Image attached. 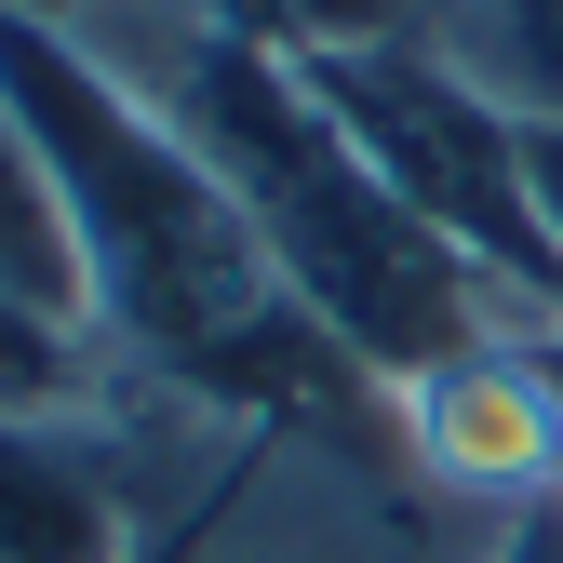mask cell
<instances>
[{"label":"cell","instance_id":"obj_5","mask_svg":"<svg viewBox=\"0 0 563 563\" xmlns=\"http://www.w3.org/2000/svg\"><path fill=\"white\" fill-rule=\"evenodd\" d=\"M201 27H229L255 54H296V67H335V54H389V41H470V0H188Z\"/></svg>","mask_w":563,"mask_h":563},{"label":"cell","instance_id":"obj_2","mask_svg":"<svg viewBox=\"0 0 563 563\" xmlns=\"http://www.w3.org/2000/svg\"><path fill=\"white\" fill-rule=\"evenodd\" d=\"M0 563H148V430L121 363L81 402H0Z\"/></svg>","mask_w":563,"mask_h":563},{"label":"cell","instance_id":"obj_6","mask_svg":"<svg viewBox=\"0 0 563 563\" xmlns=\"http://www.w3.org/2000/svg\"><path fill=\"white\" fill-rule=\"evenodd\" d=\"M483 563H563V497H550V510H510Z\"/></svg>","mask_w":563,"mask_h":563},{"label":"cell","instance_id":"obj_3","mask_svg":"<svg viewBox=\"0 0 563 563\" xmlns=\"http://www.w3.org/2000/svg\"><path fill=\"white\" fill-rule=\"evenodd\" d=\"M402 456L443 483L456 510H550L563 497V389L537 335H497L470 363L402 389Z\"/></svg>","mask_w":563,"mask_h":563},{"label":"cell","instance_id":"obj_1","mask_svg":"<svg viewBox=\"0 0 563 563\" xmlns=\"http://www.w3.org/2000/svg\"><path fill=\"white\" fill-rule=\"evenodd\" d=\"M0 95H14V121L41 134V162L67 188V229H81V255H95V322H108L121 376L175 389L188 363H216L242 322H268L282 296H296V282L268 268L242 201L201 175L67 27L14 14V0H0Z\"/></svg>","mask_w":563,"mask_h":563},{"label":"cell","instance_id":"obj_4","mask_svg":"<svg viewBox=\"0 0 563 563\" xmlns=\"http://www.w3.org/2000/svg\"><path fill=\"white\" fill-rule=\"evenodd\" d=\"M0 309L108 363V322H95V255H81V229H67V188H54V162H41V134L14 121V95H0Z\"/></svg>","mask_w":563,"mask_h":563},{"label":"cell","instance_id":"obj_7","mask_svg":"<svg viewBox=\"0 0 563 563\" xmlns=\"http://www.w3.org/2000/svg\"><path fill=\"white\" fill-rule=\"evenodd\" d=\"M14 14H41V27H81V14H95V0H14Z\"/></svg>","mask_w":563,"mask_h":563}]
</instances>
